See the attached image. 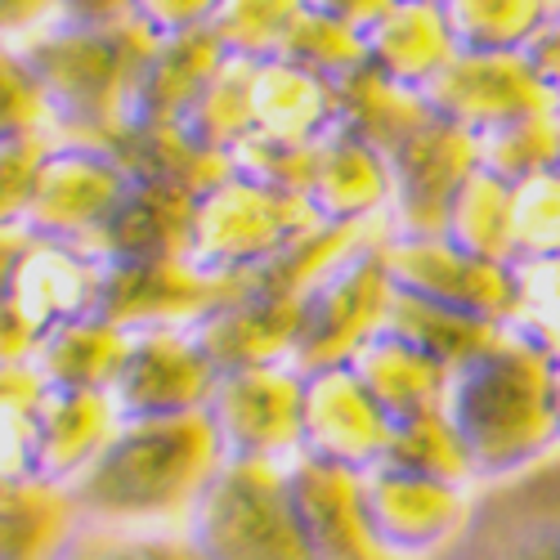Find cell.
<instances>
[{
	"label": "cell",
	"instance_id": "obj_1",
	"mask_svg": "<svg viewBox=\"0 0 560 560\" xmlns=\"http://www.w3.org/2000/svg\"><path fill=\"white\" fill-rule=\"evenodd\" d=\"M220 462L224 448L207 408L179 417H121L104 453L63 489V498L85 525L184 529Z\"/></svg>",
	"mask_w": 560,
	"mask_h": 560
},
{
	"label": "cell",
	"instance_id": "obj_2",
	"mask_svg": "<svg viewBox=\"0 0 560 560\" xmlns=\"http://www.w3.org/2000/svg\"><path fill=\"white\" fill-rule=\"evenodd\" d=\"M551 377L556 359L511 328L448 372L440 412L471 462L476 485L506 480L560 448Z\"/></svg>",
	"mask_w": 560,
	"mask_h": 560
},
{
	"label": "cell",
	"instance_id": "obj_3",
	"mask_svg": "<svg viewBox=\"0 0 560 560\" xmlns=\"http://www.w3.org/2000/svg\"><path fill=\"white\" fill-rule=\"evenodd\" d=\"M153 45L158 36L135 5H63L59 23L27 50V63L50 95L55 139L113 149Z\"/></svg>",
	"mask_w": 560,
	"mask_h": 560
},
{
	"label": "cell",
	"instance_id": "obj_4",
	"mask_svg": "<svg viewBox=\"0 0 560 560\" xmlns=\"http://www.w3.org/2000/svg\"><path fill=\"white\" fill-rule=\"evenodd\" d=\"M323 229L328 224L314 215V207L301 194L229 166L207 189L194 194L179 265L207 278V283L243 288L278 260H288Z\"/></svg>",
	"mask_w": 560,
	"mask_h": 560
},
{
	"label": "cell",
	"instance_id": "obj_5",
	"mask_svg": "<svg viewBox=\"0 0 560 560\" xmlns=\"http://www.w3.org/2000/svg\"><path fill=\"white\" fill-rule=\"evenodd\" d=\"M202 560H314L292 476L278 462H220L184 521Z\"/></svg>",
	"mask_w": 560,
	"mask_h": 560
},
{
	"label": "cell",
	"instance_id": "obj_6",
	"mask_svg": "<svg viewBox=\"0 0 560 560\" xmlns=\"http://www.w3.org/2000/svg\"><path fill=\"white\" fill-rule=\"evenodd\" d=\"M386 238L354 247L305 292L301 328H296V341L288 354V368H296L301 377L323 372V368H346L390 323L395 288H390V273L382 260Z\"/></svg>",
	"mask_w": 560,
	"mask_h": 560
},
{
	"label": "cell",
	"instance_id": "obj_7",
	"mask_svg": "<svg viewBox=\"0 0 560 560\" xmlns=\"http://www.w3.org/2000/svg\"><path fill=\"white\" fill-rule=\"evenodd\" d=\"M139 175L108 144L55 139L50 158L36 175V194L27 207V229L36 238H59L95 252L130 202Z\"/></svg>",
	"mask_w": 560,
	"mask_h": 560
},
{
	"label": "cell",
	"instance_id": "obj_8",
	"mask_svg": "<svg viewBox=\"0 0 560 560\" xmlns=\"http://www.w3.org/2000/svg\"><path fill=\"white\" fill-rule=\"evenodd\" d=\"M435 560H560V448L476 485L471 516Z\"/></svg>",
	"mask_w": 560,
	"mask_h": 560
},
{
	"label": "cell",
	"instance_id": "obj_9",
	"mask_svg": "<svg viewBox=\"0 0 560 560\" xmlns=\"http://www.w3.org/2000/svg\"><path fill=\"white\" fill-rule=\"evenodd\" d=\"M207 417L224 462L292 466L305 444V377L288 363L233 368L220 377Z\"/></svg>",
	"mask_w": 560,
	"mask_h": 560
},
{
	"label": "cell",
	"instance_id": "obj_10",
	"mask_svg": "<svg viewBox=\"0 0 560 560\" xmlns=\"http://www.w3.org/2000/svg\"><path fill=\"white\" fill-rule=\"evenodd\" d=\"M390 166V238H444L457 189L480 171V139L427 117L386 153Z\"/></svg>",
	"mask_w": 560,
	"mask_h": 560
},
{
	"label": "cell",
	"instance_id": "obj_11",
	"mask_svg": "<svg viewBox=\"0 0 560 560\" xmlns=\"http://www.w3.org/2000/svg\"><path fill=\"white\" fill-rule=\"evenodd\" d=\"M382 260L399 296L506 328L511 305H516V269L511 265L471 256L448 238H386Z\"/></svg>",
	"mask_w": 560,
	"mask_h": 560
},
{
	"label": "cell",
	"instance_id": "obj_12",
	"mask_svg": "<svg viewBox=\"0 0 560 560\" xmlns=\"http://www.w3.org/2000/svg\"><path fill=\"white\" fill-rule=\"evenodd\" d=\"M476 489L382 462L363 471V511L386 560H435L471 516Z\"/></svg>",
	"mask_w": 560,
	"mask_h": 560
},
{
	"label": "cell",
	"instance_id": "obj_13",
	"mask_svg": "<svg viewBox=\"0 0 560 560\" xmlns=\"http://www.w3.org/2000/svg\"><path fill=\"white\" fill-rule=\"evenodd\" d=\"M435 117L448 126L489 139L506 126H521L538 113L556 108V90L534 72L525 55H466L457 59L422 90Z\"/></svg>",
	"mask_w": 560,
	"mask_h": 560
},
{
	"label": "cell",
	"instance_id": "obj_14",
	"mask_svg": "<svg viewBox=\"0 0 560 560\" xmlns=\"http://www.w3.org/2000/svg\"><path fill=\"white\" fill-rule=\"evenodd\" d=\"M220 363L194 328H135L126 363L113 382L121 417H179L202 412L220 386Z\"/></svg>",
	"mask_w": 560,
	"mask_h": 560
},
{
	"label": "cell",
	"instance_id": "obj_15",
	"mask_svg": "<svg viewBox=\"0 0 560 560\" xmlns=\"http://www.w3.org/2000/svg\"><path fill=\"white\" fill-rule=\"evenodd\" d=\"M346 130V85L296 59L252 63V144L305 153ZM243 153V149H238Z\"/></svg>",
	"mask_w": 560,
	"mask_h": 560
},
{
	"label": "cell",
	"instance_id": "obj_16",
	"mask_svg": "<svg viewBox=\"0 0 560 560\" xmlns=\"http://www.w3.org/2000/svg\"><path fill=\"white\" fill-rule=\"evenodd\" d=\"M395 422L382 404L363 390V382L346 368H323L305 377V444L301 457L341 466V471H372L395 448Z\"/></svg>",
	"mask_w": 560,
	"mask_h": 560
},
{
	"label": "cell",
	"instance_id": "obj_17",
	"mask_svg": "<svg viewBox=\"0 0 560 560\" xmlns=\"http://www.w3.org/2000/svg\"><path fill=\"white\" fill-rule=\"evenodd\" d=\"M10 305L27 318V328L50 341L55 332L72 328L81 318H100V301H104V260L77 247V243H59V238H27L10 288H5Z\"/></svg>",
	"mask_w": 560,
	"mask_h": 560
},
{
	"label": "cell",
	"instance_id": "obj_18",
	"mask_svg": "<svg viewBox=\"0 0 560 560\" xmlns=\"http://www.w3.org/2000/svg\"><path fill=\"white\" fill-rule=\"evenodd\" d=\"M301 198L314 207L323 224H390V166L386 158L359 139L354 130L332 135L318 144L305 166Z\"/></svg>",
	"mask_w": 560,
	"mask_h": 560
},
{
	"label": "cell",
	"instance_id": "obj_19",
	"mask_svg": "<svg viewBox=\"0 0 560 560\" xmlns=\"http://www.w3.org/2000/svg\"><path fill=\"white\" fill-rule=\"evenodd\" d=\"M288 476H292L296 516L314 560H386L368 529L363 476L314 457H296L288 466Z\"/></svg>",
	"mask_w": 560,
	"mask_h": 560
},
{
	"label": "cell",
	"instance_id": "obj_20",
	"mask_svg": "<svg viewBox=\"0 0 560 560\" xmlns=\"http://www.w3.org/2000/svg\"><path fill=\"white\" fill-rule=\"evenodd\" d=\"M121 427V412L108 390H63L45 386L36 412V457L40 485L68 489L90 462L104 453L113 431Z\"/></svg>",
	"mask_w": 560,
	"mask_h": 560
},
{
	"label": "cell",
	"instance_id": "obj_21",
	"mask_svg": "<svg viewBox=\"0 0 560 560\" xmlns=\"http://www.w3.org/2000/svg\"><path fill=\"white\" fill-rule=\"evenodd\" d=\"M350 372L363 382V390L382 404V412L395 427L422 422L444 408V390H448V363H440L431 350L412 346L408 337L382 328L354 359Z\"/></svg>",
	"mask_w": 560,
	"mask_h": 560
},
{
	"label": "cell",
	"instance_id": "obj_22",
	"mask_svg": "<svg viewBox=\"0 0 560 560\" xmlns=\"http://www.w3.org/2000/svg\"><path fill=\"white\" fill-rule=\"evenodd\" d=\"M363 45L372 72L417 95L457 59L444 5H382L363 32Z\"/></svg>",
	"mask_w": 560,
	"mask_h": 560
},
{
	"label": "cell",
	"instance_id": "obj_23",
	"mask_svg": "<svg viewBox=\"0 0 560 560\" xmlns=\"http://www.w3.org/2000/svg\"><path fill=\"white\" fill-rule=\"evenodd\" d=\"M130 332L108 318H81L72 328L55 332L36 354V372L45 386L63 390H113L126 363Z\"/></svg>",
	"mask_w": 560,
	"mask_h": 560
},
{
	"label": "cell",
	"instance_id": "obj_24",
	"mask_svg": "<svg viewBox=\"0 0 560 560\" xmlns=\"http://www.w3.org/2000/svg\"><path fill=\"white\" fill-rule=\"evenodd\" d=\"M444 238L471 256L516 265V184L480 166L457 189Z\"/></svg>",
	"mask_w": 560,
	"mask_h": 560
},
{
	"label": "cell",
	"instance_id": "obj_25",
	"mask_svg": "<svg viewBox=\"0 0 560 560\" xmlns=\"http://www.w3.org/2000/svg\"><path fill=\"white\" fill-rule=\"evenodd\" d=\"M77 529V511L55 485H0V560H55Z\"/></svg>",
	"mask_w": 560,
	"mask_h": 560
},
{
	"label": "cell",
	"instance_id": "obj_26",
	"mask_svg": "<svg viewBox=\"0 0 560 560\" xmlns=\"http://www.w3.org/2000/svg\"><path fill=\"white\" fill-rule=\"evenodd\" d=\"M556 5L547 0H448L444 14L466 55H525Z\"/></svg>",
	"mask_w": 560,
	"mask_h": 560
},
{
	"label": "cell",
	"instance_id": "obj_27",
	"mask_svg": "<svg viewBox=\"0 0 560 560\" xmlns=\"http://www.w3.org/2000/svg\"><path fill=\"white\" fill-rule=\"evenodd\" d=\"M45 382L36 368L0 372V485H36V412Z\"/></svg>",
	"mask_w": 560,
	"mask_h": 560
},
{
	"label": "cell",
	"instance_id": "obj_28",
	"mask_svg": "<svg viewBox=\"0 0 560 560\" xmlns=\"http://www.w3.org/2000/svg\"><path fill=\"white\" fill-rule=\"evenodd\" d=\"M516 305L506 328L560 363V256L516 260Z\"/></svg>",
	"mask_w": 560,
	"mask_h": 560
},
{
	"label": "cell",
	"instance_id": "obj_29",
	"mask_svg": "<svg viewBox=\"0 0 560 560\" xmlns=\"http://www.w3.org/2000/svg\"><path fill=\"white\" fill-rule=\"evenodd\" d=\"M55 560H202L184 529H121L77 521Z\"/></svg>",
	"mask_w": 560,
	"mask_h": 560
},
{
	"label": "cell",
	"instance_id": "obj_30",
	"mask_svg": "<svg viewBox=\"0 0 560 560\" xmlns=\"http://www.w3.org/2000/svg\"><path fill=\"white\" fill-rule=\"evenodd\" d=\"M480 166L511 179V184L556 171L560 166V117H556V108L480 139Z\"/></svg>",
	"mask_w": 560,
	"mask_h": 560
},
{
	"label": "cell",
	"instance_id": "obj_31",
	"mask_svg": "<svg viewBox=\"0 0 560 560\" xmlns=\"http://www.w3.org/2000/svg\"><path fill=\"white\" fill-rule=\"evenodd\" d=\"M386 462L404 466V471H417V476H435V480H448V485L476 489V471H471V462H466L453 427L444 422V412L399 427L395 431V448H390Z\"/></svg>",
	"mask_w": 560,
	"mask_h": 560
},
{
	"label": "cell",
	"instance_id": "obj_32",
	"mask_svg": "<svg viewBox=\"0 0 560 560\" xmlns=\"http://www.w3.org/2000/svg\"><path fill=\"white\" fill-rule=\"evenodd\" d=\"M23 135H55L50 95H45L27 55L0 45V144Z\"/></svg>",
	"mask_w": 560,
	"mask_h": 560
},
{
	"label": "cell",
	"instance_id": "obj_33",
	"mask_svg": "<svg viewBox=\"0 0 560 560\" xmlns=\"http://www.w3.org/2000/svg\"><path fill=\"white\" fill-rule=\"evenodd\" d=\"M560 256V166L516 184V260Z\"/></svg>",
	"mask_w": 560,
	"mask_h": 560
},
{
	"label": "cell",
	"instance_id": "obj_34",
	"mask_svg": "<svg viewBox=\"0 0 560 560\" xmlns=\"http://www.w3.org/2000/svg\"><path fill=\"white\" fill-rule=\"evenodd\" d=\"M55 149V135H23L0 144V229H27V207L36 194V175Z\"/></svg>",
	"mask_w": 560,
	"mask_h": 560
},
{
	"label": "cell",
	"instance_id": "obj_35",
	"mask_svg": "<svg viewBox=\"0 0 560 560\" xmlns=\"http://www.w3.org/2000/svg\"><path fill=\"white\" fill-rule=\"evenodd\" d=\"M63 5H0V45L27 55L32 45L59 23Z\"/></svg>",
	"mask_w": 560,
	"mask_h": 560
},
{
	"label": "cell",
	"instance_id": "obj_36",
	"mask_svg": "<svg viewBox=\"0 0 560 560\" xmlns=\"http://www.w3.org/2000/svg\"><path fill=\"white\" fill-rule=\"evenodd\" d=\"M40 337L27 328V318L10 305V296H0V372H14V368H36L40 354Z\"/></svg>",
	"mask_w": 560,
	"mask_h": 560
},
{
	"label": "cell",
	"instance_id": "obj_37",
	"mask_svg": "<svg viewBox=\"0 0 560 560\" xmlns=\"http://www.w3.org/2000/svg\"><path fill=\"white\" fill-rule=\"evenodd\" d=\"M525 59L534 63V72H538L551 90H560V5L551 10V19L542 23V32L534 36V45L525 50Z\"/></svg>",
	"mask_w": 560,
	"mask_h": 560
},
{
	"label": "cell",
	"instance_id": "obj_38",
	"mask_svg": "<svg viewBox=\"0 0 560 560\" xmlns=\"http://www.w3.org/2000/svg\"><path fill=\"white\" fill-rule=\"evenodd\" d=\"M27 238H32V229H23V224L0 229V296H5V288H10V273H14V265H19L23 247H27Z\"/></svg>",
	"mask_w": 560,
	"mask_h": 560
},
{
	"label": "cell",
	"instance_id": "obj_39",
	"mask_svg": "<svg viewBox=\"0 0 560 560\" xmlns=\"http://www.w3.org/2000/svg\"><path fill=\"white\" fill-rule=\"evenodd\" d=\"M551 399H556V431H560V363H556V377H551Z\"/></svg>",
	"mask_w": 560,
	"mask_h": 560
},
{
	"label": "cell",
	"instance_id": "obj_40",
	"mask_svg": "<svg viewBox=\"0 0 560 560\" xmlns=\"http://www.w3.org/2000/svg\"><path fill=\"white\" fill-rule=\"evenodd\" d=\"M556 117H560V90H556Z\"/></svg>",
	"mask_w": 560,
	"mask_h": 560
}]
</instances>
